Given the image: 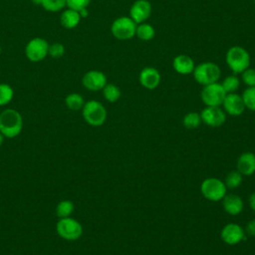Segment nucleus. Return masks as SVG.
I'll return each instance as SVG.
<instances>
[{
    "mask_svg": "<svg viewBox=\"0 0 255 255\" xmlns=\"http://www.w3.org/2000/svg\"><path fill=\"white\" fill-rule=\"evenodd\" d=\"M103 96L109 103H116L122 96V92L115 84H107L103 88Z\"/></svg>",
    "mask_w": 255,
    "mask_h": 255,
    "instance_id": "nucleus-21",
    "label": "nucleus"
},
{
    "mask_svg": "<svg viewBox=\"0 0 255 255\" xmlns=\"http://www.w3.org/2000/svg\"><path fill=\"white\" fill-rule=\"evenodd\" d=\"M49 44L43 38L31 39L25 48V54L27 58L32 62H39L46 58L48 55Z\"/></svg>",
    "mask_w": 255,
    "mask_h": 255,
    "instance_id": "nucleus-9",
    "label": "nucleus"
},
{
    "mask_svg": "<svg viewBox=\"0 0 255 255\" xmlns=\"http://www.w3.org/2000/svg\"><path fill=\"white\" fill-rule=\"evenodd\" d=\"M81 16L79 11L68 8L67 10H65L60 18L61 24L62 26H64L67 29H73L75 27H77L81 21Z\"/></svg>",
    "mask_w": 255,
    "mask_h": 255,
    "instance_id": "nucleus-19",
    "label": "nucleus"
},
{
    "mask_svg": "<svg viewBox=\"0 0 255 255\" xmlns=\"http://www.w3.org/2000/svg\"><path fill=\"white\" fill-rule=\"evenodd\" d=\"M151 14V4L147 0H135L129 8V17L136 23L145 22Z\"/></svg>",
    "mask_w": 255,
    "mask_h": 255,
    "instance_id": "nucleus-14",
    "label": "nucleus"
},
{
    "mask_svg": "<svg viewBox=\"0 0 255 255\" xmlns=\"http://www.w3.org/2000/svg\"><path fill=\"white\" fill-rule=\"evenodd\" d=\"M245 108L255 112V87H248L242 94Z\"/></svg>",
    "mask_w": 255,
    "mask_h": 255,
    "instance_id": "nucleus-27",
    "label": "nucleus"
},
{
    "mask_svg": "<svg viewBox=\"0 0 255 255\" xmlns=\"http://www.w3.org/2000/svg\"><path fill=\"white\" fill-rule=\"evenodd\" d=\"M65 53V47L63 44L61 43H53L51 45H49V50H48V54L54 58V59H58L61 58Z\"/></svg>",
    "mask_w": 255,
    "mask_h": 255,
    "instance_id": "nucleus-31",
    "label": "nucleus"
},
{
    "mask_svg": "<svg viewBox=\"0 0 255 255\" xmlns=\"http://www.w3.org/2000/svg\"><path fill=\"white\" fill-rule=\"evenodd\" d=\"M34 4H36V5H42V3H43V0H31Z\"/></svg>",
    "mask_w": 255,
    "mask_h": 255,
    "instance_id": "nucleus-36",
    "label": "nucleus"
},
{
    "mask_svg": "<svg viewBox=\"0 0 255 255\" xmlns=\"http://www.w3.org/2000/svg\"><path fill=\"white\" fill-rule=\"evenodd\" d=\"M82 115L85 122L92 127H101L105 124L108 113L104 105L96 100L85 103L82 109Z\"/></svg>",
    "mask_w": 255,
    "mask_h": 255,
    "instance_id": "nucleus-3",
    "label": "nucleus"
},
{
    "mask_svg": "<svg viewBox=\"0 0 255 255\" xmlns=\"http://www.w3.org/2000/svg\"><path fill=\"white\" fill-rule=\"evenodd\" d=\"M201 123H202V121H201L200 114L195 113V112H190V113L186 114L182 120L183 126L189 129L198 128L201 125Z\"/></svg>",
    "mask_w": 255,
    "mask_h": 255,
    "instance_id": "nucleus-25",
    "label": "nucleus"
},
{
    "mask_svg": "<svg viewBox=\"0 0 255 255\" xmlns=\"http://www.w3.org/2000/svg\"><path fill=\"white\" fill-rule=\"evenodd\" d=\"M83 86L93 92L101 91L108 84L106 75L99 70H91L87 72L82 79Z\"/></svg>",
    "mask_w": 255,
    "mask_h": 255,
    "instance_id": "nucleus-11",
    "label": "nucleus"
},
{
    "mask_svg": "<svg viewBox=\"0 0 255 255\" xmlns=\"http://www.w3.org/2000/svg\"><path fill=\"white\" fill-rule=\"evenodd\" d=\"M14 96V91L8 84H0V107L8 105Z\"/></svg>",
    "mask_w": 255,
    "mask_h": 255,
    "instance_id": "nucleus-28",
    "label": "nucleus"
},
{
    "mask_svg": "<svg viewBox=\"0 0 255 255\" xmlns=\"http://www.w3.org/2000/svg\"><path fill=\"white\" fill-rule=\"evenodd\" d=\"M248 203H249L250 208H251L253 211H255V192H253V193L249 196V198H248Z\"/></svg>",
    "mask_w": 255,
    "mask_h": 255,
    "instance_id": "nucleus-34",
    "label": "nucleus"
},
{
    "mask_svg": "<svg viewBox=\"0 0 255 255\" xmlns=\"http://www.w3.org/2000/svg\"><path fill=\"white\" fill-rule=\"evenodd\" d=\"M66 106L71 111H79L82 110L85 105L84 98L78 93H71L65 99Z\"/></svg>",
    "mask_w": 255,
    "mask_h": 255,
    "instance_id": "nucleus-22",
    "label": "nucleus"
},
{
    "mask_svg": "<svg viewBox=\"0 0 255 255\" xmlns=\"http://www.w3.org/2000/svg\"><path fill=\"white\" fill-rule=\"evenodd\" d=\"M74 203L73 201L69 199H64L61 200L57 206H56V215L59 218H65V217H70L71 214L74 211Z\"/></svg>",
    "mask_w": 255,
    "mask_h": 255,
    "instance_id": "nucleus-23",
    "label": "nucleus"
},
{
    "mask_svg": "<svg viewBox=\"0 0 255 255\" xmlns=\"http://www.w3.org/2000/svg\"><path fill=\"white\" fill-rule=\"evenodd\" d=\"M136 23L129 16H121L111 26L113 36L120 41H127L135 36Z\"/></svg>",
    "mask_w": 255,
    "mask_h": 255,
    "instance_id": "nucleus-5",
    "label": "nucleus"
},
{
    "mask_svg": "<svg viewBox=\"0 0 255 255\" xmlns=\"http://www.w3.org/2000/svg\"><path fill=\"white\" fill-rule=\"evenodd\" d=\"M201 121L208 127H221L226 121V113L220 107H205L200 113Z\"/></svg>",
    "mask_w": 255,
    "mask_h": 255,
    "instance_id": "nucleus-10",
    "label": "nucleus"
},
{
    "mask_svg": "<svg viewBox=\"0 0 255 255\" xmlns=\"http://www.w3.org/2000/svg\"><path fill=\"white\" fill-rule=\"evenodd\" d=\"M221 106L223 107V111L226 114L233 117L242 115L246 109L242 97L236 93L226 94Z\"/></svg>",
    "mask_w": 255,
    "mask_h": 255,
    "instance_id": "nucleus-13",
    "label": "nucleus"
},
{
    "mask_svg": "<svg viewBox=\"0 0 255 255\" xmlns=\"http://www.w3.org/2000/svg\"><path fill=\"white\" fill-rule=\"evenodd\" d=\"M172 67L179 75H190L193 73L195 63L192 58L185 54H179L172 60Z\"/></svg>",
    "mask_w": 255,
    "mask_h": 255,
    "instance_id": "nucleus-16",
    "label": "nucleus"
},
{
    "mask_svg": "<svg viewBox=\"0 0 255 255\" xmlns=\"http://www.w3.org/2000/svg\"><path fill=\"white\" fill-rule=\"evenodd\" d=\"M42 6L50 12H58L67 6L66 0H43Z\"/></svg>",
    "mask_w": 255,
    "mask_h": 255,
    "instance_id": "nucleus-29",
    "label": "nucleus"
},
{
    "mask_svg": "<svg viewBox=\"0 0 255 255\" xmlns=\"http://www.w3.org/2000/svg\"><path fill=\"white\" fill-rule=\"evenodd\" d=\"M221 85H222L224 91L226 92V94L235 93L239 89L240 81H239V79L235 75H230V76H227L223 80Z\"/></svg>",
    "mask_w": 255,
    "mask_h": 255,
    "instance_id": "nucleus-26",
    "label": "nucleus"
},
{
    "mask_svg": "<svg viewBox=\"0 0 255 255\" xmlns=\"http://www.w3.org/2000/svg\"><path fill=\"white\" fill-rule=\"evenodd\" d=\"M79 13H80L81 18H86V17H88V15H89V11H88V9H87V8H83V9H81V10L79 11Z\"/></svg>",
    "mask_w": 255,
    "mask_h": 255,
    "instance_id": "nucleus-35",
    "label": "nucleus"
},
{
    "mask_svg": "<svg viewBox=\"0 0 255 255\" xmlns=\"http://www.w3.org/2000/svg\"><path fill=\"white\" fill-rule=\"evenodd\" d=\"M200 191L203 197L210 201H219L227 193V187L224 181L216 177H208L201 182Z\"/></svg>",
    "mask_w": 255,
    "mask_h": 255,
    "instance_id": "nucleus-7",
    "label": "nucleus"
},
{
    "mask_svg": "<svg viewBox=\"0 0 255 255\" xmlns=\"http://www.w3.org/2000/svg\"><path fill=\"white\" fill-rule=\"evenodd\" d=\"M220 236L222 241L227 245H236L245 239L244 230L237 223H228L224 225Z\"/></svg>",
    "mask_w": 255,
    "mask_h": 255,
    "instance_id": "nucleus-12",
    "label": "nucleus"
},
{
    "mask_svg": "<svg viewBox=\"0 0 255 255\" xmlns=\"http://www.w3.org/2000/svg\"><path fill=\"white\" fill-rule=\"evenodd\" d=\"M245 230L249 236L255 237V219H252L247 223Z\"/></svg>",
    "mask_w": 255,
    "mask_h": 255,
    "instance_id": "nucleus-33",
    "label": "nucleus"
},
{
    "mask_svg": "<svg viewBox=\"0 0 255 255\" xmlns=\"http://www.w3.org/2000/svg\"><path fill=\"white\" fill-rule=\"evenodd\" d=\"M226 92L218 82L203 86L200 98L206 107H220L224 101Z\"/></svg>",
    "mask_w": 255,
    "mask_h": 255,
    "instance_id": "nucleus-8",
    "label": "nucleus"
},
{
    "mask_svg": "<svg viewBox=\"0 0 255 255\" xmlns=\"http://www.w3.org/2000/svg\"><path fill=\"white\" fill-rule=\"evenodd\" d=\"M135 36L143 42L150 41L155 36V29L152 25L145 22L137 24L135 29Z\"/></svg>",
    "mask_w": 255,
    "mask_h": 255,
    "instance_id": "nucleus-20",
    "label": "nucleus"
},
{
    "mask_svg": "<svg viewBox=\"0 0 255 255\" xmlns=\"http://www.w3.org/2000/svg\"><path fill=\"white\" fill-rule=\"evenodd\" d=\"M4 137H5V136L0 132V146L2 145V143H3V141H4Z\"/></svg>",
    "mask_w": 255,
    "mask_h": 255,
    "instance_id": "nucleus-37",
    "label": "nucleus"
},
{
    "mask_svg": "<svg viewBox=\"0 0 255 255\" xmlns=\"http://www.w3.org/2000/svg\"><path fill=\"white\" fill-rule=\"evenodd\" d=\"M236 166L242 175H252L255 172V154L250 151L241 153L237 159Z\"/></svg>",
    "mask_w": 255,
    "mask_h": 255,
    "instance_id": "nucleus-18",
    "label": "nucleus"
},
{
    "mask_svg": "<svg viewBox=\"0 0 255 255\" xmlns=\"http://www.w3.org/2000/svg\"><path fill=\"white\" fill-rule=\"evenodd\" d=\"M243 175L238 170H231L227 175L225 176V186L227 189H235L242 183Z\"/></svg>",
    "mask_w": 255,
    "mask_h": 255,
    "instance_id": "nucleus-24",
    "label": "nucleus"
},
{
    "mask_svg": "<svg viewBox=\"0 0 255 255\" xmlns=\"http://www.w3.org/2000/svg\"><path fill=\"white\" fill-rule=\"evenodd\" d=\"M0 54H1V46H0Z\"/></svg>",
    "mask_w": 255,
    "mask_h": 255,
    "instance_id": "nucleus-38",
    "label": "nucleus"
},
{
    "mask_svg": "<svg viewBox=\"0 0 255 255\" xmlns=\"http://www.w3.org/2000/svg\"><path fill=\"white\" fill-rule=\"evenodd\" d=\"M241 78L247 87H255V68H247L241 73Z\"/></svg>",
    "mask_w": 255,
    "mask_h": 255,
    "instance_id": "nucleus-30",
    "label": "nucleus"
},
{
    "mask_svg": "<svg viewBox=\"0 0 255 255\" xmlns=\"http://www.w3.org/2000/svg\"><path fill=\"white\" fill-rule=\"evenodd\" d=\"M56 231L58 235L69 241L79 239L83 234L82 224L73 217L60 218L56 224Z\"/></svg>",
    "mask_w": 255,
    "mask_h": 255,
    "instance_id": "nucleus-6",
    "label": "nucleus"
},
{
    "mask_svg": "<svg viewBox=\"0 0 255 255\" xmlns=\"http://www.w3.org/2000/svg\"><path fill=\"white\" fill-rule=\"evenodd\" d=\"M225 61L229 69L234 74H241L249 68L251 59L245 48L241 46H232L226 52Z\"/></svg>",
    "mask_w": 255,
    "mask_h": 255,
    "instance_id": "nucleus-2",
    "label": "nucleus"
},
{
    "mask_svg": "<svg viewBox=\"0 0 255 255\" xmlns=\"http://www.w3.org/2000/svg\"><path fill=\"white\" fill-rule=\"evenodd\" d=\"M254 1V4H255V0H253Z\"/></svg>",
    "mask_w": 255,
    "mask_h": 255,
    "instance_id": "nucleus-39",
    "label": "nucleus"
},
{
    "mask_svg": "<svg viewBox=\"0 0 255 255\" xmlns=\"http://www.w3.org/2000/svg\"><path fill=\"white\" fill-rule=\"evenodd\" d=\"M161 76L157 69L153 67L143 68L138 76V81L140 85L147 90H154L160 84Z\"/></svg>",
    "mask_w": 255,
    "mask_h": 255,
    "instance_id": "nucleus-15",
    "label": "nucleus"
},
{
    "mask_svg": "<svg viewBox=\"0 0 255 255\" xmlns=\"http://www.w3.org/2000/svg\"><path fill=\"white\" fill-rule=\"evenodd\" d=\"M192 75L198 84L206 86L218 82L221 76V70L219 66L213 62H203L195 66Z\"/></svg>",
    "mask_w": 255,
    "mask_h": 255,
    "instance_id": "nucleus-4",
    "label": "nucleus"
},
{
    "mask_svg": "<svg viewBox=\"0 0 255 255\" xmlns=\"http://www.w3.org/2000/svg\"><path fill=\"white\" fill-rule=\"evenodd\" d=\"M222 206L226 213L235 216L242 212L244 208V203L239 195L233 193H226V195L222 199Z\"/></svg>",
    "mask_w": 255,
    "mask_h": 255,
    "instance_id": "nucleus-17",
    "label": "nucleus"
},
{
    "mask_svg": "<svg viewBox=\"0 0 255 255\" xmlns=\"http://www.w3.org/2000/svg\"><path fill=\"white\" fill-rule=\"evenodd\" d=\"M91 0H66L68 8L80 11L83 8H87Z\"/></svg>",
    "mask_w": 255,
    "mask_h": 255,
    "instance_id": "nucleus-32",
    "label": "nucleus"
},
{
    "mask_svg": "<svg viewBox=\"0 0 255 255\" xmlns=\"http://www.w3.org/2000/svg\"><path fill=\"white\" fill-rule=\"evenodd\" d=\"M23 129V118L14 109H6L0 113V132L8 138L18 136Z\"/></svg>",
    "mask_w": 255,
    "mask_h": 255,
    "instance_id": "nucleus-1",
    "label": "nucleus"
}]
</instances>
